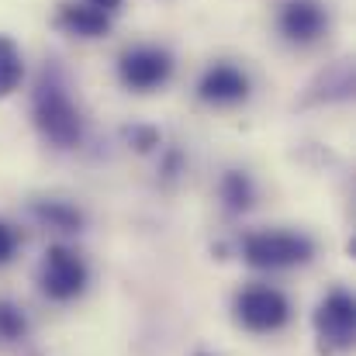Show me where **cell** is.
I'll list each match as a JSON object with an SVG mask.
<instances>
[{
	"label": "cell",
	"mask_w": 356,
	"mask_h": 356,
	"mask_svg": "<svg viewBox=\"0 0 356 356\" xmlns=\"http://www.w3.org/2000/svg\"><path fill=\"white\" fill-rule=\"evenodd\" d=\"M31 111H35V124L42 131L45 142H52L56 149H73L83 135V121H80V111L76 104L70 101L66 87L42 73L38 87H35V101H31Z\"/></svg>",
	"instance_id": "cell-1"
},
{
	"label": "cell",
	"mask_w": 356,
	"mask_h": 356,
	"mask_svg": "<svg viewBox=\"0 0 356 356\" xmlns=\"http://www.w3.org/2000/svg\"><path fill=\"white\" fill-rule=\"evenodd\" d=\"M315 256V242L301 232H249L242 238V259L256 270H291Z\"/></svg>",
	"instance_id": "cell-2"
},
{
	"label": "cell",
	"mask_w": 356,
	"mask_h": 356,
	"mask_svg": "<svg viewBox=\"0 0 356 356\" xmlns=\"http://www.w3.org/2000/svg\"><path fill=\"white\" fill-rule=\"evenodd\" d=\"M87 263L66 249V245H49L38 266V284L45 291V298L52 301H73L87 291Z\"/></svg>",
	"instance_id": "cell-3"
},
{
	"label": "cell",
	"mask_w": 356,
	"mask_h": 356,
	"mask_svg": "<svg viewBox=\"0 0 356 356\" xmlns=\"http://www.w3.org/2000/svg\"><path fill=\"white\" fill-rule=\"evenodd\" d=\"M315 329H318V346L322 353H343L353 346L356 332V305L350 291H332L318 312H315Z\"/></svg>",
	"instance_id": "cell-4"
},
{
	"label": "cell",
	"mask_w": 356,
	"mask_h": 356,
	"mask_svg": "<svg viewBox=\"0 0 356 356\" xmlns=\"http://www.w3.org/2000/svg\"><path fill=\"white\" fill-rule=\"evenodd\" d=\"M236 318L249 332H277L291 318V301L277 287H245L236 298Z\"/></svg>",
	"instance_id": "cell-5"
},
{
	"label": "cell",
	"mask_w": 356,
	"mask_h": 356,
	"mask_svg": "<svg viewBox=\"0 0 356 356\" xmlns=\"http://www.w3.org/2000/svg\"><path fill=\"white\" fill-rule=\"evenodd\" d=\"M118 73H121V83H124V87L145 94V90H152V87H159V83L170 80L173 59H170V52H163V49L138 45V49H128V52L121 56Z\"/></svg>",
	"instance_id": "cell-6"
},
{
	"label": "cell",
	"mask_w": 356,
	"mask_h": 356,
	"mask_svg": "<svg viewBox=\"0 0 356 356\" xmlns=\"http://www.w3.org/2000/svg\"><path fill=\"white\" fill-rule=\"evenodd\" d=\"M325 10L318 0H287L284 10H280V31L298 42V45H308L315 42L322 31H325Z\"/></svg>",
	"instance_id": "cell-7"
},
{
	"label": "cell",
	"mask_w": 356,
	"mask_h": 356,
	"mask_svg": "<svg viewBox=\"0 0 356 356\" xmlns=\"http://www.w3.org/2000/svg\"><path fill=\"white\" fill-rule=\"evenodd\" d=\"M197 94H201V101H208V104H238V101L249 97V80H245L242 70L229 66V63H218V66H211V70L201 76Z\"/></svg>",
	"instance_id": "cell-8"
},
{
	"label": "cell",
	"mask_w": 356,
	"mask_h": 356,
	"mask_svg": "<svg viewBox=\"0 0 356 356\" xmlns=\"http://www.w3.org/2000/svg\"><path fill=\"white\" fill-rule=\"evenodd\" d=\"M59 24L70 35H80V38H101L111 28V21H108L104 10H97V7H76V3H63Z\"/></svg>",
	"instance_id": "cell-9"
},
{
	"label": "cell",
	"mask_w": 356,
	"mask_h": 356,
	"mask_svg": "<svg viewBox=\"0 0 356 356\" xmlns=\"http://www.w3.org/2000/svg\"><path fill=\"white\" fill-rule=\"evenodd\" d=\"M35 218H42L49 229H59V232H76L83 225V215L73 204H66V201H42V204H35Z\"/></svg>",
	"instance_id": "cell-10"
},
{
	"label": "cell",
	"mask_w": 356,
	"mask_h": 356,
	"mask_svg": "<svg viewBox=\"0 0 356 356\" xmlns=\"http://www.w3.org/2000/svg\"><path fill=\"white\" fill-rule=\"evenodd\" d=\"M21 76H24L21 49H17L7 35H0V97L14 94V90H17V83H21Z\"/></svg>",
	"instance_id": "cell-11"
},
{
	"label": "cell",
	"mask_w": 356,
	"mask_h": 356,
	"mask_svg": "<svg viewBox=\"0 0 356 356\" xmlns=\"http://www.w3.org/2000/svg\"><path fill=\"white\" fill-rule=\"evenodd\" d=\"M222 197H225V204L232 211H245L252 204V184H249V177L245 173H229L222 180Z\"/></svg>",
	"instance_id": "cell-12"
},
{
	"label": "cell",
	"mask_w": 356,
	"mask_h": 356,
	"mask_svg": "<svg viewBox=\"0 0 356 356\" xmlns=\"http://www.w3.org/2000/svg\"><path fill=\"white\" fill-rule=\"evenodd\" d=\"M28 332V318L24 312L14 305V301H0V339L3 343H14Z\"/></svg>",
	"instance_id": "cell-13"
},
{
	"label": "cell",
	"mask_w": 356,
	"mask_h": 356,
	"mask_svg": "<svg viewBox=\"0 0 356 356\" xmlns=\"http://www.w3.org/2000/svg\"><path fill=\"white\" fill-rule=\"evenodd\" d=\"M14 252H17V232H14L7 222H0V266L10 263Z\"/></svg>",
	"instance_id": "cell-14"
},
{
	"label": "cell",
	"mask_w": 356,
	"mask_h": 356,
	"mask_svg": "<svg viewBox=\"0 0 356 356\" xmlns=\"http://www.w3.org/2000/svg\"><path fill=\"white\" fill-rule=\"evenodd\" d=\"M87 3H90V7H97V10H104V14H108V10H115V7H118L121 0H87Z\"/></svg>",
	"instance_id": "cell-15"
}]
</instances>
